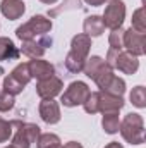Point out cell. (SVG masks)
I'll list each match as a JSON object with an SVG mask.
<instances>
[{
	"label": "cell",
	"mask_w": 146,
	"mask_h": 148,
	"mask_svg": "<svg viewBox=\"0 0 146 148\" xmlns=\"http://www.w3.org/2000/svg\"><path fill=\"white\" fill-rule=\"evenodd\" d=\"M126 19V3L122 0H108V5L105 7V12L102 16L103 26L108 29L122 28V23Z\"/></svg>",
	"instance_id": "obj_6"
},
{
	"label": "cell",
	"mask_w": 146,
	"mask_h": 148,
	"mask_svg": "<svg viewBox=\"0 0 146 148\" xmlns=\"http://www.w3.org/2000/svg\"><path fill=\"white\" fill-rule=\"evenodd\" d=\"M12 136V124L0 117V143H5Z\"/></svg>",
	"instance_id": "obj_27"
},
{
	"label": "cell",
	"mask_w": 146,
	"mask_h": 148,
	"mask_svg": "<svg viewBox=\"0 0 146 148\" xmlns=\"http://www.w3.org/2000/svg\"><path fill=\"white\" fill-rule=\"evenodd\" d=\"M83 28H84V35H88L89 38L91 36H100V35L105 31L103 21H102L100 16H88V17L84 19Z\"/></svg>",
	"instance_id": "obj_17"
},
{
	"label": "cell",
	"mask_w": 146,
	"mask_h": 148,
	"mask_svg": "<svg viewBox=\"0 0 146 148\" xmlns=\"http://www.w3.org/2000/svg\"><path fill=\"white\" fill-rule=\"evenodd\" d=\"M129 98H131V102H132V105H134V107H138V109H145V107H146L145 86H136V88H132V91H131Z\"/></svg>",
	"instance_id": "obj_21"
},
{
	"label": "cell",
	"mask_w": 146,
	"mask_h": 148,
	"mask_svg": "<svg viewBox=\"0 0 146 148\" xmlns=\"http://www.w3.org/2000/svg\"><path fill=\"white\" fill-rule=\"evenodd\" d=\"M145 47H146L145 33H138L132 28L124 31V48H126V52L132 53L134 57H139V55H145V52H146Z\"/></svg>",
	"instance_id": "obj_7"
},
{
	"label": "cell",
	"mask_w": 146,
	"mask_h": 148,
	"mask_svg": "<svg viewBox=\"0 0 146 148\" xmlns=\"http://www.w3.org/2000/svg\"><path fill=\"white\" fill-rule=\"evenodd\" d=\"M108 43H110V48L113 50H122L124 48V31L119 28V29H112L108 36Z\"/></svg>",
	"instance_id": "obj_25"
},
{
	"label": "cell",
	"mask_w": 146,
	"mask_h": 148,
	"mask_svg": "<svg viewBox=\"0 0 146 148\" xmlns=\"http://www.w3.org/2000/svg\"><path fill=\"white\" fill-rule=\"evenodd\" d=\"M105 148H124V147H122L120 143H117V141H112V143H108Z\"/></svg>",
	"instance_id": "obj_31"
},
{
	"label": "cell",
	"mask_w": 146,
	"mask_h": 148,
	"mask_svg": "<svg viewBox=\"0 0 146 148\" xmlns=\"http://www.w3.org/2000/svg\"><path fill=\"white\" fill-rule=\"evenodd\" d=\"M88 5H93V7H100V5H103L105 2H108V0H84Z\"/></svg>",
	"instance_id": "obj_30"
},
{
	"label": "cell",
	"mask_w": 146,
	"mask_h": 148,
	"mask_svg": "<svg viewBox=\"0 0 146 148\" xmlns=\"http://www.w3.org/2000/svg\"><path fill=\"white\" fill-rule=\"evenodd\" d=\"M12 127H16V134L12 138V147L14 148H31L33 143H36L41 131L36 124L29 122H21V121H12Z\"/></svg>",
	"instance_id": "obj_4"
},
{
	"label": "cell",
	"mask_w": 146,
	"mask_h": 148,
	"mask_svg": "<svg viewBox=\"0 0 146 148\" xmlns=\"http://www.w3.org/2000/svg\"><path fill=\"white\" fill-rule=\"evenodd\" d=\"M134 31L138 33H146V21H145V9L139 7L134 14H132V26Z\"/></svg>",
	"instance_id": "obj_24"
},
{
	"label": "cell",
	"mask_w": 146,
	"mask_h": 148,
	"mask_svg": "<svg viewBox=\"0 0 146 148\" xmlns=\"http://www.w3.org/2000/svg\"><path fill=\"white\" fill-rule=\"evenodd\" d=\"M84 110L88 114H96L98 112V91H91L86 98V102L83 103Z\"/></svg>",
	"instance_id": "obj_26"
},
{
	"label": "cell",
	"mask_w": 146,
	"mask_h": 148,
	"mask_svg": "<svg viewBox=\"0 0 146 148\" xmlns=\"http://www.w3.org/2000/svg\"><path fill=\"white\" fill-rule=\"evenodd\" d=\"M89 93H91V90L84 81H74L62 93L60 102H62L64 107H77V105H83L86 102Z\"/></svg>",
	"instance_id": "obj_5"
},
{
	"label": "cell",
	"mask_w": 146,
	"mask_h": 148,
	"mask_svg": "<svg viewBox=\"0 0 146 148\" xmlns=\"http://www.w3.org/2000/svg\"><path fill=\"white\" fill-rule=\"evenodd\" d=\"M0 10L2 14L10 19V21H16L19 17H23L24 10H26V3L23 0H2L0 3Z\"/></svg>",
	"instance_id": "obj_14"
},
{
	"label": "cell",
	"mask_w": 146,
	"mask_h": 148,
	"mask_svg": "<svg viewBox=\"0 0 146 148\" xmlns=\"http://www.w3.org/2000/svg\"><path fill=\"white\" fill-rule=\"evenodd\" d=\"M53 148H83V145L81 143H77V141H69V143H65V145H57V147H53Z\"/></svg>",
	"instance_id": "obj_29"
},
{
	"label": "cell",
	"mask_w": 146,
	"mask_h": 148,
	"mask_svg": "<svg viewBox=\"0 0 146 148\" xmlns=\"http://www.w3.org/2000/svg\"><path fill=\"white\" fill-rule=\"evenodd\" d=\"M102 126H103V129H105V133H107V134H115V133H119V126H120L119 112L103 114V119H102Z\"/></svg>",
	"instance_id": "obj_18"
},
{
	"label": "cell",
	"mask_w": 146,
	"mask_h": 148,
	"mask_svg": "<svg viewBox=\"0 0 146 148\" xmlns=\"http://www.w3.org/2000/svg\"><path fill=\"white\" fill-rule=\"evenodd\" d=\"M107 67H110L108 64L102 59V57H88V60H86V64H84V67H83V71H84V74L88 76V77H91V79H95L96 76L100 73H103Z\"/></svg>",
	"instance_id": "obj_15"
},
{
	"label": "cell",
	"mask_w": 146,
	"mask_h": 148,
	"mask_svg": "<svg viewBox=\"0 0 146 148\" xmlns=\"http://www.w3.org/2000/svg\"><path fill=\"white\" fill-rule=\"evenodd\" d=\"M10 76L17 81V83H21L23 86H26L33 77H31V74H29V69H28V62H24V64H19V66H16L14 69H12V73Z\"/></svg>",
	"instance_id": "obj_19"
},
{
	"label": "cell",
	"mask_w": 146,
	"mask_h": 148,
	"mask_svg": "<svg viewBox=\"0 0 146 148\" xmlns=\"http://www.w3.org/2000/svg\"><path fill=\"white\" fill-rule=\"evenodd\" d=\"M38 148H53L57 145H60V138L57 134H52V133H45V134H40L38 138Z\"/></svg>",
	"instance_id": "obj_22"
},
{
	"label": "cell",
	"mask_w": 146,
	"mask_h": 148,
	"mask_svg": "<svg viewBox=\"0 0 146 148\" xmlns=\"http://www.w3.org/2000/svg\"><path fill=\"white\" fill-rule=\"evenodd\" d=\"M40 117L46 124H57L60 121V107L53 98H45L40 103Z\"/></svg>",
	"instance_id": "obj_11"
},
{
	"label": "cell",
	"mask_w": 146,
	"mask_h": 148,
	"mask_svg": "<svg viewBox=\"0 0 146 148\" xmlns=\"http://www.w3.org/2000/svg\"><path fill=\"white\" fill-rule=\"evenodd\" d=\"M40 2H43V3H55L57 0H40Z\"/></svg>",
	"instance_id": "obj_32"
},
{
	"label": "cell",
	"mask_w": 146,
	"mask_h": 148,
	"mask_svg": "<svg viewBox=\"0 0 146 148\" xmlns=\"http://www.w3.org/2000/svg\"><path fill=\"white\" fill-rule=\"evenodd\" d=\"M19 50L14 45V41L10 38L0 36V62L3 60H16L19 57Z\"/></svg>",
	"instance_id": "obj_16"
},
{
	"label": "cell",
	"mask_w": 146,
	"mask_h": 148,
	"mask_svg": "<svg viewBox=\"0 0 146 148\" xmlns=\"http://www.w3.org/2000/svg\"><path fill=\"white\" fill-rule=\"evenodd\" d=\"M16 100H14V95H9V93H0V112H9L14 107Z\"/></svg>",
	"instance_id": "obj_28"
},
{
	"label": "cell",
	"mask_w": 146,
	"mask_h": 148,
	"mask_svg": "<svg viewBox=\"0 0 146 148\" xmlns=\"http://www.w3.org/2000/svg\"><path fill=\"white\" fill-rule=\"evenodd\" d=\"M23 90H24V86L21 83H17L10 74L5 76V79H3V91L5 93H9V95H19V93H23Z\"/></svg>",
	"instance_id": "obj_23"
},
{
	"label": "cell",
	"mask_w": 146,
	"mask_h": 148,
	"mask_svg": "<svg viewBox=\"0 0 146 148\" xmlns=\"http://www.w3.org/2000/svg\"><path fill=\"white\" fill-rule=\"evenodd\" d=\"M124 98L117 95H110L105 91H98V112L110 114V112H119L124 107Z\"/></svg>",
	"instance_id": "obj_10"
},
{
	"label": "cell",
	"mask_w": 146,
	"mask_h": 148,
	"mask_svg": "<svg viewBox=\"0 0 146 148\" xmlns=\"http://www.w3.org/2000/svg\"><path fill=\"white\" fill-rule=\"evenodd\" d=\"M102 91L110 93V95L122 97V95L126 93V81H124L122 77H119V76H113V77H112V81L107 84V88H105V90H102Z\"/></svg>",
	"instance_id": "obj_20"
},
{
	"label": "cell",
	"mask_w": 146,
	"mask_h": 148,
	"mask_svg": "<svg viewBox=\"0 0 146 148\" xmlns=\"http://www.w3.org/2000/svg\"><path fill=\"white\" fill-rule=\"evenodd\" d=\"M50 45H52V38L48 36H43L38 41L36 40H26V41H23V47L19 52L29 59H40V57H43L46 47H50Z\"/></svg>",
	"instance_id": "obj_9"
},
{
	"label": "cell",
	"mask_w": 146,
	"mask_h": 148,
	"mask_svg": "<svg viewBox=\"0 0 146 148\" xmlns=\"http://www.w3.org/2000/svg\"><path fill=\"white\" fill-rule=\"evenodd\" d=\"M89 48H91V38L84 33L76 35L71 41V52L65 57V69L72 74H79L83 71L88 55H89Z\"/></svg>",
	"instance_id": "obj_1"
},
{
	"label": "cell",
	"mask_w": 146,
	"mask_h": 148,
	"mask_svg": "<svg viewBox=\"0 0 146 148\" xmlns=\"http://www.w3.org/2000/svg\"><path fill=\"white\" fill-rule=\"evenodd\" d=\"M62 88H64L62 79L53 74V76H50V77H46V79L38 81L36 93L41 100H45V98H55L57 95L62 93Z\"/></svg>",
	"instance_id": "obj_8"
},
{
	"label": "cell",
	"mask_w": 146,
	"mask_h": 148,
	"mask_svg": "<svg viewBox=\"0 0 146 148\" xmlns=\"http://www.w3.org/2000/svg\"><path fill=\"white\" fill-rule=\"evenodd\" d=\"M50 29H52V21L46 19L45 16L38 14V16H33L28 23H24L23 26H19L16 29V36L21 41L36 40L38 36H45L46 33H50Z\"/></svg>",
	"instance_id": "obj_3"
},
{
	"label": "cell",
	"mask_w": 146,
	"mask_h": 148,
	"mask_svg": "<svg viewBox=\"0 0 146 148\" xmlns=\"http://www.w3.org/2000/svg\"><path fill=\"white\" fill-rule=\"evenodd\" d=\"M119 131H120L122 138L131 145L145 143V122H143V117L139 114H132V112L127 114L122 119Z\"/></svg>",
	"instance_id": "obj_2"
},
{
	"label": "cell",
	"mask_w": 146,
	"mask_h": 148,
	"mask_svg": "<svg viewBox=\"0 0 146 148\" xmlns=\"http://www.w3.org/2000/svg\"><path fill=\"white\" fill-rule=\"evenodd\" d=\"M5 148H14V147H12V145H10V147H5Z\"/></svg>",
	"instance_id": "obj_33"
},
{
	"label": "cell",
	"mask_w": 146,
	"mask_h": 148,
	"mask_svg": "<svg viewBox=\"0 0 146 148\" xmlns=\"http://www.w3.org/2000/svg\"><path fill=\"white\" fill-rule=\"evenodd\" d=\"M113 69H119L124 74H134L139 69V60L129 52H120L113 62Z\"/></svg>",
	"instance_id": "obj_12"
},
{
	"label": "cell",
	"mask_w": 146,
	"mask_h": 148,
	"mask_svg": "<svg viewBox=\"0 0 146 148\" xmlns=\"http://www.w3.org/2000/svg\"><path fill=\"white\" fill-rule=\"evenodd\" d=\"M28 69H29L31 77H36L38 81L46 79V77H50V76L55 74V67H53L50 62L41 60V59H33V60H29V62H28Z\"/></svg>",
	"instance_id": "obj_13"
}]
</instances>
